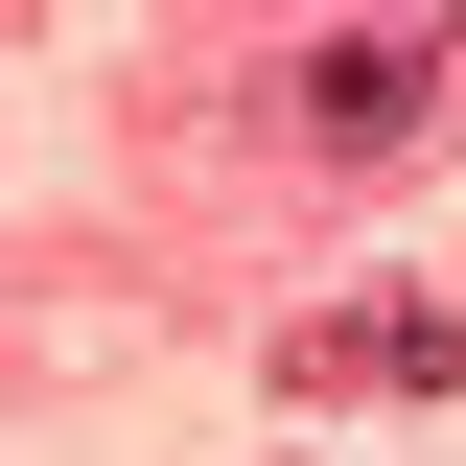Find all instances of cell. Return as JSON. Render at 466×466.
<instances>
[{"instance_id": "obj_1", "label": "cell", "mask_w": 466, "mask_h": 466, "mask_svg": "<svg viewBox=\"0 0 466 466\" xmlns=\"http://www.w3.org/2000/svg\"><path fill=\"white\" fill-rule=\"evenodd\" d=\"M443 94H466V24H327V47L280 70V116L327 140V164H420Z\"/></svg>"}, {"instance_id": "obj_2", "label": "cell", "mask_w": 466, "mask_h": 466, "mask_svg": "<svg viewBox=\"0 0 466 466\" xmlns=\"http://www.w3.org/2000/svg\"><path fill=\"white\" fill-rule=\"evenodd\" d=\"M280 397L327 420V397H466V303L443 280H350L327 327H280Z\"/></svg>"}]
</instances>
